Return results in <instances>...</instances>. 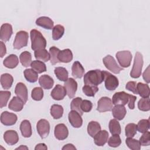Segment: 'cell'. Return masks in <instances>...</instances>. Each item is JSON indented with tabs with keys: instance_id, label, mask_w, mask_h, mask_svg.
<instances>
[{
	"instance_id": "cell-38",
	"label": "cell",
	"mask_w": 150,
	"mask_h": 150,
	"mask_svg": "<svg viewBox=\"0 0 150 150\" xmlns=\"http://www.w3.org/2000/svg\"><path fill=\"white\" fill-rule=\"evenodd\" d=\"M31 67L38 73H42L46 71V64L40 60H34L31 63Z\"/></svg>"
},
{
	"instance_id": "cell-32",
	"label": "cell",
	"mask_w": 150,
	"mask_h": 150,
	"mask_svg": "<svg viewBox=\"0 0 150 150\" xmlns=\"http://www.w3.org/2000/svg\"><path fill=\"white\" fill-rule=\"evenodd\" d=\"M23 74L26 80L30 83H35L38 80V73L33 69H27L24 70Z\"/></svg>"
},
{
	"instance_id": "cell-17",
	"label": "cell",
	"mask_w": 150,
	"mask_h": 150,
	"mask_svg": "<svg viewBox=\"0 0 150 150\" xmlns=\"http://www.w3.org/2000/svg\"><path fill=\"white\" fill-rule=\"evenodd\" d=\"M13 33L12 27L9 23H4L1 27L0 38L4 42H7L9 40Z\"/></svg>"
},
{
	"instance_id": "cell-52",
	"label": "cell",
	"mask_w": 150,
	"mask_h": 150,
	"mask_svg": "<svg viewBox=\"0 0 150 150\" xmlns=\"http://www.w3.org/2000/svg\"><path fill=\"white\" fill-rule=\"evenodd\" d=\"M137 100V97L133 95H129V101L128 103V107L133 110L135 108V101Z\"/></svg>"
},
{
	"instance_id": "cell-51",
	"label": "cell",
	"mask_w": 150,
	"mask_h": 150,
	"mask_svg": "<svg viewBox=\"0 0 150 150\" xmlns=\"http://www.w3.org/2000/svg\"><path fill=\"white\" fill-rule=\"evenodd\" d=\"M125 88L128 90L132 91L134 94H138L137 90V83L135 81H128L125 86Z\"/></svg>"
},
{
	"instance_id": "cell-5",
	"label": "cell",
	"mask_w": 150,
	"mask_h": 150,
	"mask_svg": "<svg viewBox=\"0 0 150 150\" xmlns=\"http://www.w3.org/2000/svg\"><path fill=\"white\" fill-rule=\"evenodd\" d=\"M103 72L104 76V80L105 82V88L110 91L115 90L119 84L117 77L108 71H103Z\"/></svg>"
},
{
	"instance_id": "cell-7",
	"label": "cell",
	"mask_w": 150,
	"mask_h": 150,
	"mask_svg": "<svg viewBox=\"0 0 150 150\" xmlns=\"http://www.w3.org/2000/svg\"><path fill=\"white\" fill-rule=\"evenodd\" d=\"M117 59L122 67H128L130 66L132 60V54L128 50L120 51L116 53Z\"/></svg>"
},
{
	"instance_id": "cell-14",
	"label": "cell",
	"mask_w": 150,
	"mask_h": 150,
	"mask_svg": "<svg viewBox=\"0 0 150 150\" xmlns=\"http://www.w3.org/2000/svg\"><path fill=\"white\" fill-rule=\"evenodd\" d=\"M70 124L74 128H80L83 124V120L81 115L77 111L71 110L68 115Z\"/></svg>"
},
{
	"instance_id": "cell-48",
	"label": "cell",
	"mask_w": 150,
	"mask_h": 150,
	"mask_svg": "<svg viewBox=\"0 0 150 150\" xmlns=\"http://www.w3.org/2000/svg\"><path fill=\"white\" fill-rule=\"evenodd\" d=\"M121 143V138L119 136V135H112L111 137L110 138V139L108 141V144L111 147H117L119 145H120Z\"/></svg>"
},
{
	"instance_id": "cell-21",
	"label": "cell",
	"mask_w": 150,
	"mask_h": 150,
	"mask_svg": "<svg viewBox=\"0 0 150 150\" xmlns=\"http://www.w3.org/2000/svg\"><path fill=\"white\" fill-rule=\"evenodd\" d=\"M24 104V102L19 97H13L10 101L8 107L12 111L18 112L23 109Z\"/></svg>"
},
{
	"instance_id": "cell-30",
	"label": "cell",
	"mask_w": 150,
	"mask_h": 150,
	"mask_svg": "<svg viewBox=\"0 0 150 150\" xmlns=\"http://www.w3.org/2000/svg\"><path fill=\"white\" fill-rule=\"evenodd\" d=\"M54 74L56 77L60 81H66L68 79L69 73L67 70L63 67H57L54 69Z\"/></svg>"
},
{
	"instance_id": "cell-16",
	"label": "cell",
	"mask_w": 150,
	"mask_h": 150,
	"mask_svg": "<svg viewBox=\"0 0 150 150\" xmlns=\"http://www.w3.org/2000/svg\"><path fill=\"white\" fill-rule=\"evenodd\" d=\"M66 94L65 87L59 84H57L51 92V96L55 100H63Z\"/></svg>"
},
{
	"instance_id": "cell-37",
	"label": "cell",
	"mask_w": 150,
	"mask_h": 150,
	"mask_svg": "<svg viewBox=\"0 0 150 150\" xmlns=\"http://www.w3.org/2000/svg\"><path fill=\"white\" fill-rule=\"evenodd\" d=\"M64 32V28L61 25H57L53 28L52 38L54 40L60 39L63 35Z\"/></svg>"
},
{
	"instance_id": "cell-35",
	"label": "cell",
	"mask_w": 150,
	"mask_h": 150,
	"mask_svg": "<svg viewBox=\"0 0 150 150\" xmlns=\"http://www.w3.org/2000/svg\"><path fill=\"white\" fill-rule=\"evenodd\" d=\"M63 114L62 106L58 104H53L50 108V114L54 119L60 118Z\"/></svg>"
},
{
	"instance_id": "cell-46",
	"label": "cell",
	"mask_w": 150,
	"mask_h": 150,
	"mask_svg": "<svg viewBox=\"0 0 150 150\" xmlns=\"http://www.w3.org/2000/svg\"><path fill=\"white\" fill-rule=\"evenodd\" d=\"M11 97V92L8 91H0V107L2 108L5 107L7 104L8 101Z\"/></svg>"
},
{
	"instance_id": "cell-8",
	"label": "cell",
	"mask_w": 150,
	"mask_h": 150,
	"mask_svg": "<svg viewBox=\"0 0 150 150\" xmlns=\"http://www.w3.org/2000/svg\"><path fill=\"white\" fill-rule=\"evenodd\" d=\"M37 131L42 138H46L50 132V124L45 119L40 120L36 125Z\"/></svg>"
},
{
	"instance_id": "cell-19",
	"label": "cell",
	"mask_w": 150,
	"mask_h": 150,
	"mask_svg": "<svg viewBox=\"0 0 150 150\" xmlns=\"http://www.w3.org/2000/svg\"><path fill=\"white\" fill-rule=\"evenodd\" d=\"M108 136L109 135L107 131L100 130L93 137L94 143L98 146H103L107 142Z\"/></svg>"
},
{
	"instance_id": "cell-31",
	"label": "cell",
	"mask_w": 150,
	"mask_h": 150,
	"mask_svg": "<svg viewBox=\"0 0 150 150\" xmlns=\"http://www.w3.org/2000/svg\"><path fill=\"white\" fill-rule=\"evenodd\" d=\"M100 130L101 126L98 122L92 121L88 123L87 126V132L91 137H94Z\"/></svg>"
},
{
	"instance_id": "cell-54",
	"label": "cell",
	"mask_w": 150,
	"mask_h": 150,
	"mask_svg": "<svg viewBox=\"0 0 150 150\" xmlns=\"http://www.w3.org/2000/svg\"><path fill=\"white\" fill-rule=\"evenodd\" d=\"M0 51H1V57H3L6 53V49L5 44L3 42H0Z\"/></svg>"
},
{
	"instance_id": "cell-13",
	"label": "cell",
	"mask_w": 150,
	"mask_h": 150,
	"mask_svg": "<svg viewBox=\"0 0 150 150\" xmlns=\"http://www.w3.org/2000/svg\"><path fill=\"white\" fill-rule=\"evenodd\" d=\"M55 137L59 140H64L69 135V131L64 124H59L56 125L54 131Z\"/></svg>"
},
{
	"instance_id": "cell-24",
	"label": "cell",
	"mask_w": 150,
	"mask_h": 150,
	"mask_svg": "<svg viewBox=\"0 0 150 150\" xmlns=\"http://www.w3.org/2000/svg\"><path fill=\"white\" fill-rule=\"evenodd\" d=\"M72 76L74 78H81L84 73V69L81 65V64L78 62L76 61L73 63L71 67Z\"/></svg>"
},
{
	"instance_id": "cell-29",
	"label": "cell",
	"mask_w": 150,
	"mask_h": 150,
	"mask_svg": "<svg viewBox=\"0 0 150 150\" xmlns=\"http://www.w3.org/2000/svg\"><path fill=\"white\" fill-rule=\"evenodd\" d=\"M137 90L138 94L142 98H148L149 96V87L146 84L138 83L137 84Z\"/></svg>"
},
{
	"instance_id": "cell-56",
	"label": "cell",
	"mask_w": 150,
	"mask_h": 150,
	"mask_svg": "<svg viewBox=\"0 0 150 150\" xmlns=\"http://www.w3.org/2000/svg\"><path fill=\"white\" fill-rule=\"evenodd\" d=\"M63 150H66V149H76V148L71 144H68L65 145L63 148H62Z\"/></svg>"
},
{
	"instance_id": "cell-40",
	"label": "cell",
	"mask_w": 150,
	"mask_h": 150,
	"mask_svg": "<svg viewBox=\"0 0 150 150\" xmlns=\"http://www.w3.org/2000/svg\"><path fill=\"white\" fill-rule=\"evenodd\" d=\"M81 101H82L81 98L76 97L71 101V104H70L71 110L78 112L81 115H82L83 114V112L82 111V110H81V108H80Z\"/></svg>"
},
{
	"instance_id": "cell-11",
	"label": "cell",
	"mask_w": 150,
	"mask_h": 150,
	"mask_svg": "<svg viewBox=\"0 0 150 150\" xmlns=\"http://www.w3.org/2000/svg\"><path fill=\"white\" fill-rule=\"evenodd\" d=\"M64 87L66 88L69 97L70 98H73L77 89V83L76 81L73 78H69L64 81Z\"/></svg>"
},
{
	"instance_id": "cell-12",
	"label": "cell",
	"mask_w": 150,
	"mask_h": 150,
	"mask_svg": "<svg viewBox=\"0 0 150 150\" xmlns=\"http://www.w3.org/2000/svg\"><path fill=\"white\" fill-rule=\"evenodd\" d=\"M17 121V115L8 111H4L1 115V122L6 126L14 125Z\"/></svg>"
},
{
	"instance_id": "cell-18",
	"label": "cell",
	"mask_w": 150,
	"mask_h": 150,
	"mask_svg": "<svg viewBox=\"0 0 150 150\" xmlns=\"http://www.w3.org/2000/svg\"><path fill=\"white\" fill-rule=\"evenodd\" d=\"M4 139L7 144L13 145L18 142L19 136L15 131L8 130L4 133Z\"/></svg>"
},
{
	"instance_id": "cell-41",
	"label": "cell",
	"mask_w": 150,
	"mask_h": 150,
	"mask_svg": "<svg viewBox=\"0 0 150 150\" xmlns=\"http://www.w3.org/2000/svg\"><path fill=\"white\" fill-rule=\"evenodd\" d=\"M125 131L127 138H132L137 134V126L135 124L129 123L126 125Z\"/></svg>"
},
{
	"instance_id": "cell-49",
	"label": "cell",
	"mask_w": 150,
	"mask_h": 150,
	"mask_svg": "<svg viewBox=\"0 0 150 150\" xmlns=\"http://www.w3.org/2000/svg\"><path fill=\"white\" fill-rule=\"evenodd\" d=\"M150 133L149 131H146L139 138V142L142 146H149L150 145Z\"/></svg>"
},
{
	"instance_id": "cell-15",
	"label": "cell",
	"mask_w": 150,
	"mask_h": 150,
	"mask_svg": "<svg viewBox=\"0 0 150 150\" xmlns=\"http://www.w3.org/2000/svg\"><path fill=\"white\" fill-rule=\"evenodd\" d=\"M15 93L17 97H19L24 102V103H26L28 98V89L23 83L20 82L16 84L15 89Z\"/></svg>"
},
{
	"instance_id": "cell-6",
	"label": "cell",
	"mask_w": 150,
	"mask_h": 150,
	"mask_svg": "<svg viewBox=\"0 0 150 150\" xmlns=\"http://www.w3.org/2000/svg\"><path fill=\"white\" fill-rule=\"evenodd\" d=\"M103 61L105 67L115 74H118L123 70V69L118 66L114 58L111 55L106 56L103 58Z\"/></svg>"
},
{
	"instance_id": "cell-34",
	"label": "cell",
	"mask_w": 150,
	"mask_h": 150,
	"mask_svg": "<svg viewBox=\"0 0 150 150\" xmlns=\"http://www.w3.org/2000/svg\"><path fill=\"white\" fill-rule=\"evenodd\" d=\"M109 129L112 135H120L121 134V126L116 119L110 120L109 122Z\"/></svg>"
},
{
	"instance_id": "cell-2",
	"label": "cell",
	"mask_w": 150,
	"mask_h": 150,
	"mask_svg": "<svg viewBox=\"0 0 150 150\" xmlns=\"http://www.w3.org/2000/svg\"><path fill=\"white\" fill-rule=\"evenodd\" d=\"M31 47L36 51L39 49H45L46 46V40L42 34L36 29H32L30 31Z\"/></svg>"
},
{
	"instance_id": "cell-33",
	"label": "cell",
	"mask_w": 150,
	"mask_h": 150,
	"mask_svg": "<svg viewBox=\"0 0 150 150\" xmlns=\"http://www.w3.org/2000/svg\"><path fill=\"white\" fill-rule=\"evenodd\" d=\"M35 57L38 60H42L43 62H47L50 60V56L49 53L45 49H39L35 51Z\"/></svg>"
},
{
	"instance_id": "cell-43",
	"label": "cell",
	"mask_w": 150,
	"mask_h": 150,
	"mask_svg": "<svg viewBox=\"0 0 150 150\" xmlns=\"http://www.w3.org/2000/svg\"><path fill=\"white\" fill-rule=\"evenodd\" d=\"M83 92L88 97H94L95 94L98 91V88L97 86L85 85L82 88Z\"/></svg>"
},
{
	"instance_id": "cell-1",
	"label": "cell",
	"mask_w": 150,
	"mask_h": 150,
	"mask_svg": "<svg viewBox=\"0 0 150 150\" xmlns=\"http://www.w3.org/2000/svg\"><path fill=\"white\" fill-rule=\"evenodd\" d=\"M104 79L103 71L100 70H91L84 74V83L86 85L97 86L101 84Z\"/></svg>"
},
{
	"instance_id": "cell-50",
	"label": "cell",
	"mask_w": 150,
	"mask_h": 150,
	"mask_svg": "<svg viewBox=\"0 0 150 150\" xmlns=\"http://www.w3.org/2000/svg\"><path fill=\"white\" fill-rule=\"evenodd\" d=\"M92 107H93V104L90 101L87 100H82L80 108L83 112H89L91 110Z\"/></svg>"
},
{
	"instance_id": "cell-27",
	"label": "cell",
	"mask_w": 150,
	"mask_h": 150,
	"mask_svg": "<svg viewBox=\"0 0 150 150\" xmlns=\"http://www.w3.org/2000/svg\"><path fill=\"white\" fill-rule=\"evenodd\" d=\"M58 59L60 62L69 63L73 59V53L69 49L60 50L58 54Z\"/></svg>"
},
{
	"instance_id": "cell-23",
	"label": "cell",
	"mask_w": 150,
	"mask_h": 150,
	"mask_svg": "<svg viewBox=\"0 0 150 150\" xmlns=\"http://www.w3.org/2000/svg\"><path fill=\"white\" fill-rule=\"evenodd\" d=\"M39 83L40 86L44 89L49 90L53 87L54 84V81L53 79L49 76L44 74L39 77Z\"/></svg>"
},
{
	"instance_id": "cell-4",
	"label": "cell",
	"mask_w": 150,
	"mask_h": 150,
	"mask_svg": "<svg viewBox=\"0 0 150 150\" xmlns=\"http://www.w3.org/2000/svg\"><path fill=\"white\" fill-rule=\"evenodd\" d=\"M28 33L26 31L21 30L18 32L13 43V48L15 49H21V48L26 46L28 45Z\"/></svg>"
},
{
	"instance_id": "cell-39",
	"label": "cell",
	"mask_w": 150,
	"mask_h": 150,
	"mask_svg": "<svg viewBox=\"0 0 150 150\" xmlns=\"http://www.w3.org/2000/svg\"><path fill=\"white\" fill-rule=\"evenodd\" d=\"M60 50L59 49L55 46H52L49 49V54L50 56V62L51 63L54 65L57 63H59L60 61L58 59V54Z\"/></svg>"
},
{
	"instance_id": "cell-9",
	"label": "cell",
	"mask_w": 150,
	"mask_h": 150,
	"mask_svg": "<svg viewBox=\"0 0 150 150\" xmlns=\"http://www.w3.org/2000/svg\"><path fill=\"white\" fill-rule=\"evenodd\" d=\"M129 95L130 94L124 91L115 93L112 96V103L115 105H125L128 103Z\"/></svg>"
},
{
	"instance_id": "cell-47",
	"label": "cell",
	"mask_w": 150,
	"mask_h": 150,
	"mask_svg": "<svg viewBox=\"0 0 150 150\" xmlns=\"http://www.w3.org/2000/svg\"><path fill=\"white\" fill-rule=\"evenodd\" d=\"M137 126V129L139 132H141V133L145 132L148 130L149 128V120L142 119L140 120L138 122Z\"/></svg>"
},
{
	"instance_id": "cell-53",
	"label": "cell",
	"mask_w": 150,
	"mask_h": 150,
	"mask_svg": "<svg viewBox=\"0 0 150 150\" xmlns=\"http://www.w3.org/2000/svg\"><path fill=\"white\" fill-rule=\"evenodd\" d=\"M142 77H143L144 80L147 83H149L150 82V79H149V66H148L146 69L143 73Z\"/></svg>"
},
{
	"instance_id": "cell-28",
	"label": "cell",
	"mask_w": 150,
	"mask_h": 150,
	"mask_svg": "<svg viewBox=\"0 0 150 150\" xmlns=\"http://www.w3.org/2000/svg\"><path fill=\"white\" fill-rule=\"evenodd\" d=\"M13 77L9 73H4L1 76V84L4 89H9L13 83Z\"/></svg>"
},
{
	"instance_id": "cell-22",
	"label": "cell",
	"mask_w": 150,
	"mask_h": 150,
	"mask_svg": "<svg viewBox=\"0 0 150 150\" xmlns=\"http://www.w3.org/2000/svg\"><path fill=\"white\" fill-rule=\"evenodd\" d=\"M36 24L46 29H52L53 27V21L49 17L41 16L36 21Z\"/></svg>"
},
{
	"instance_id": "cell-10",
	"label": "cell",
	"mask_w": 150,
	"mask_h": 150,
	"mask_svg": "<svg viewBox=\"0 0 150 150\" xmlns=\"http://www.w3.org/2000/svg\"><path fill=\"white\" fill-rule=\"evenodd\" d=\"M111 100L107 97H101L98 101L97 110L100 112L111 111L112 108Z\"/></svg>"
},
{
	"instance_id": "cell-55",
	"label": "cell",
	"mask_w": 150,
	"mask_h": 150,
	"mask_svg": "<svg viewBox=\"0 0 150 150\" xmlns=\"http://www.w3.org/2000/svg\"><path fill=\"white\" fill-rule=\"evenodd\" d=\"M47 146L43 144V143H40L36 145V146L35 148V150H38V149H47Z\"/></svg>"
},
{
	"instance_id": "cell-36",
	"label": "cell",
	"mask_w": 150,
	"mask_h": 150,
	"mask_svg": "<svg viewBox=\"0 0 150 150\" xmlns=\"http://www.w3.org/2000/svg\"><path fill=\"white\" fill-rule=\"evenodd\" d=\"M19 59L21 64L24 67H28L32 63L31 53L28 51H25L20 54Z\"/></svg>"
},
{
	"instance_id": "cell-26",
	"label": "cell",
	"mask_w": 150,
	"mask_h": 150,
	"mask_svg": "<svg viewBox=\"0 0 150 150\" xmlns=\"http://www.w3.org/2000/svg\"><path fill=\"white\" fill-rule=\"evenodd\" d=\"M19 63V60L18 56L15 54H12L9 55L7 57H6L4 62V65L9 69H13L16 67Z\"/></svg>"
},
{
	"instance_id": "cell-57",
	"label": "cell",
	"mask_w": 150,
	"mask_h": 150,
	"mask_svg": "<svg viewBox=\"0 0 150 150\" xmlns=\"http://www.w3.org/2000/svg\"><path fill=\"white\" fill-rule=\"evenodd\" d=\"M16 149H28V148L26 146H23V145H21L20 146H19L18 148H16Z\"/></svg>"
},
{
	"instance_id": "cell-3",
	"label": "cell",
	"mask_w": 150,
	"mask_h": 150,
	"mask_svg": "<svg viewBox=\"0 0 150 150\" xmlns=\"http://www.w3.org/2000/svg\"><path fill=\"white\" fill-rule=\"evenodd\" d=\"M143 57L141 53L137 52L135 54L134 64L130 72V76L132 78H138L141 74L142 69L143 66Z\"/></svg>"
},
{
	"instance_id": "cell-20",
	"label": "cell",
	"mask_w": 150,
	"mask_h": 150,
	"mask_svg": "<svg viewBox=\"0 0 150 150\" xmlns=\"http://www.w3.org/2000/svg\"><path fill=\"white\" fill-rule=\"evenodd\" d=\"M111 110L113 117L118 120H122L127 113L125 107L122 105H115Z\"/></svg>"
},
{
	"instance_id": "cell-44",
	"label": "cell",
	"mask_w": 150,
	"mask_h": 150,
	"mask_svg": "<svg viewBox=\"0 0 150 150\" xmlns=\"http://www.w3.org/2000/svg\"><path fill=\"white\" fill-rule=\"evenodd\" d=\"M125 143L128 147L132 150H139L141 149V144L137 139L132 138H127L125 140Z\"/></svg>"
},
{
	"instance_id": "cell-25",
	"label": "cell",
	"mask_w": 150,
	"mask_h": 150,
	"mask_svg": "<svg viewBox=\"0 0 150 150\" xmlns=\"http://www.w3.org/2000/svg\"><path fill=\"white\" fill-rule=\"evenodd\" d=\"M20 130L23 137L29 138L32 135V128L29 121L25 120L22 121L20 125Z\"/></svg>"
},
{
	"instance_id": "cell-42",
	"label": "cell",
	"mask_w": 150,
	"mask_h": 150,
	"mask_svg": "<svg viewBox=\"0 0 150 150\" xmlns=\"http://www.w3.org/2000/svg\"><path fill=\"white\" fill-rule=\"evenodd\" d=\"M138 107L139 110L142 111H149L150 110V102L149 97L141 98L138 103Z\"/></svg>"
},
{
	"instance_id": "cell-45",
	"label": "cell",
	"mask_w": 150,
	"mask_h": 150,
	"mask_svg": "<svg viewBox=\"0 0 150 150\" xmlns=\"http://www.w3.org/2000/svg\"><path fill=\"white\" fill-rule=\"evenodd\" d=\"M31 97L33 100L35 101H40L43 98V91L41 87H35L31 93Z\"/></svg>"
}]
</instances>
